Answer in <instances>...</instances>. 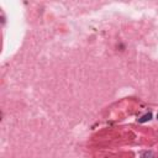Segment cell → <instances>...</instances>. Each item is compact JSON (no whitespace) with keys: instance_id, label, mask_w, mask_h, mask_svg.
<instances>
[{"instance_id":"cell-1","label":"cell","mask_w":158,"mask_h":158,"mask_svg":"<svg viewBox=\"0 0 158 158\" xmlns=\"http://www.w3.org/2000/svg\"><path fill=\"white\" fill-rule=\"evenodd\" d=\"M151 119H152V114H151V113H148V114L143 115L142 118H140V119H138V122H140V124H143V122H147V121H149Z\"/></svg>"},{"instance_id":"cell-2","label":"cell","mask_w":158,"mask_h":158,"mask_svg":"<svg viewBox=\"0 0 158 158\" xmlns=\"http://www.w3.org/2000/svg\"><path fill=\"white\" fill-rule=\"evenodd\" d=\"M141 158H154V153L151 151H146L141 153Z\"/></svg>"},{"instance_id":"cell-3","label":"cell","mask_w":158,"mask_h":158,"mask_svg":"<svg viewBox=\"0 0 158 158\" xmlns=\"http://www.w3.org/2000/svg\"><path fill=\"white\" fill-rule=\"evenodd\" d=\"M157 119H158V115H157Z\"/></svg>"}]
</instances>
